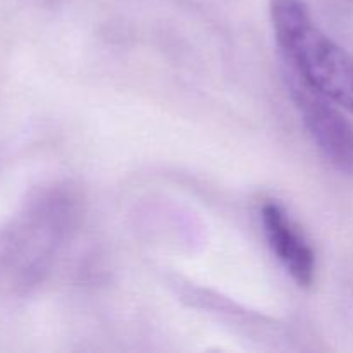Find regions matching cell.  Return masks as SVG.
I'll return each mask as SVG.
<instances>
[{
    "mask_svg": "<svg viewBox=\"0 0 353 353\" xmlns=\"http://www.w3.org/2000/svg\"><path fill=\"white\" fill-rule=\"evenodd\" d=\"M78 219L68 186L34 192L0 230V303L30 295L50 272L55 255Z\"/></svg>",
    "mask_w": 353,
    "mask_h": 353,
    "instance_id": "cell-1",
    "label": "cell"
},
{
    "mask_svg": "<svg viewBox=\"0 0 353 353\" xmlns=\"http://www.w3.org/2000/svg\"><path fill=\"white\" fill-rule=\"evenodd\" d=\"M261 221L265 240L283 268L299 286L312 285L316 257L305 238L296 231L279 203L268 200L261 209Z\"/></svg>",
    "mask_w": 353,
    "mask_h": 353,
    "instance_id": "cell-4",
    "label": "cell"
},
{
    "mask_svg": "<svg viewBox=\"0 0 353 353\" xmlns=\"http://www.w3.org/2000/svg\"><path fill=\"white\" fill-rule=\"evenodd\" d=\"M285 76L290 95L319 150L338 171L353 178V126L350 121L333 105V100L312 88L288 65Z\"/></svg>",
    "mask_w": 353,
    "mask_h": 353,
    "instance_id": "cell-3",
    "label": "cell"
},
{
    "mask_svg": "<svg viewBox=\"0 0 353 353\" xmlns=\"http://www.w3.org/2000/svg\"><path fill=\"white\" fill-rule=\"evenodd\" d=\"M269 10L285 64L353 112V55L314 24L303 0H271Z\"/></svg>",
    "mask_w": 353,
    "mask_h": 353,
    "instance_id": "cell-2",
    "label": "cell"
}]
</instances>
